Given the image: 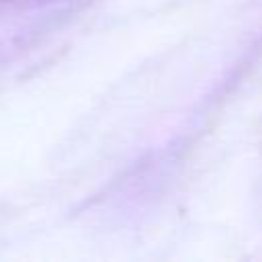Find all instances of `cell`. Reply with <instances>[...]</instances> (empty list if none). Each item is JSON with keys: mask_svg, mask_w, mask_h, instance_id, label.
<instances>
[{"mask_svg": "<svg viewBox=\"0 0 262 262\" xmlns=\"http://www.w3.org/2000/svg\"><path fill=\"white\" fill-rule=\"evenodd\" d=\"M8 2L25 4V6H41V4H53V2H59V0H8Z\"/></svg>", "mask_w": 262, "mask_h": 262, "instance_id": "cell-1", "label": "cell"}]
</instances>
